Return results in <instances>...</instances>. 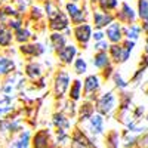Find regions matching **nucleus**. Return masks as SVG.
<instances>
[{"instance_id":"obj_1","label":"nucleus","mask_w":148,"mask_h":148,"mask_svg":"<svg viewBox=\"0 0 148 148\" xmlns=\"http://www.w3.org/2000/svg\"><path fill=\"white\" fill-rule=\"evenodd\" d=\"M116 102H117V99H116V95H114V92H105L99 99H98V102H96V110H98V114H101V116H108V114H111L114 111V108H116Z\"/></svg>"},{"instance_id":"obj_2","label":"nucleus","mask_w":148,"mask_h":148,"mask_svg":"<svg viewBox=\"0 0 148 148\" xmlns=\"http://www.w3.org/2000/svg\"><path fill=\"white\" fill-rule=\"evenodd\" d=\"M31 148H52L51 132L47 129L37 130L31 138Z\"/></svg>"},{"instance_id":"obj_3","label":"nucleus","mask_w":148,"mask_h":148,"mask_svg":"<svg viewBox=\"0 0 148 148\" xmlns=\"http://www.w3.org/2000/svg\"><path fill=\"white\" fill-rule=\"evenodd\" d=\"M116 18L119 19L120 24H126V25H130V24H136L138 19V14L133 10V8L127 3H123L119 14L116 15Z\"/></svg>"},{"instance_id":"obj_4","label":"nucleus","mask_w":148,"mask_h":148,"mask_svg":"<svg viewBox=\"0 0 148 148\" xmlns=\"http://www.w3.org/2000/svg\"><path fill=\"white\" fill-rule=\"evenodd\" d=\"M105 36H107V39L116 45V43H121L123 40H125V36H123V27H121V24L119 21H114V22H111L110 25L107 27V31H105Z\"/></svg>"},{"instance_id":"obj_5","label":"nucleus","mask_w":148,"mask_h":148,"mask_svg":"<svg viewBox=\"0 0 148 148\" xmlns=\"http://www.w3.org/2000/svg\"><path fill=\"white\" fill-rule=\"evenodd\" d=\"M70 144H71V148H96L95 144L80 129H76L73 132Z\"/></svg>"},{"instance_id":"obj_6","label":"nucleus","mask_w":148,"mask_h":148,"mask_svg":"<svg viewBox=\"0 0 148 148\" xmlns=\"http://www.w3.org/2000/svg\"><path fill=\"white\" fill-rule=\"evenodd\" d=\"M8 148H31V133H30V130H21L16 136H14L9 141Z\"/></svg>"},{"instance_id":"obj_7","label":"nucleus","mask_w":148,"mask_h":148,"mask_svg":"<svg viewBox=\"0 0 148 148\" xmlns=\"http://www.w3.org/2000/svg\"><path fill=\"white\" fill-rule=\"evenodd\" d=\"M130 56V52H127L121 43H116L110 46V58L114 61L116 64H123L126 62Z\"/></svg>"},{"instance_id":"obj_8","label":"nucleus","mask_w":148,"mask_h":148,"mask_svg":"<svg viewBox=\"0 0 148 148\" xmlns=\"http://www.w3.org/2000/svg\"><path fill=\"white\" fill-rule=\"evenodd\" d=\"M104 116L101 114H93L88 121V130L92 136H99L104 133Z\"/></svg>"},{"instance_id":"obj_9","label":"nucleus","mask_w":148,"mask_h":148,"mask_svg":"<svg viewBox=\"0 0 148 148\" xmlns=\"http://www.w3.org/2000/svg\"><path fill=\"white\" fill-rule=\"evenodd\" d=\"M68 83H70V76H68V73L67 71H59L58 73V76L55 77V84H53V88H55V95L56 96H64L65 90L68 89Z\"/></svg>"},{"instance_id":"obj_10","label":"nucleus","mask_w":148,"mask_h":148,"mask_svg":"<svg viewBox=\"0 0 148 148\" xmlns=\"http://www.w3.org/2000/svg\"><path fill=\"white\" fill-rule=\"evenodd\" d=\"M111 22H114V15H111L110 12L96 10L93 14V24H95V28H98V30L108 27Z\"/></svg>"},{"instance_id":"obj_11","label":"nucleus","mask_w":148,"mask_h":148,"mask_svg":"<svg viewBox=\"0 0 148 148\" xmlns=\"http://www.w3.org/2000/svg\"><path fill=\"white\" fill-rule=\"evenodd\" d=\"M77 53V49L76 46H64L61 51H58V58L59 61H62L64 64H71L74 61V56Z\"/></svg>"},{"instance_id":"obj_12","label":"nucleus","mask_w":148,"mask_h":148,"mask_svg":"<svg viewBox=\"0 0 148 148\" xmlns=\"http://www.w3.org/2000/svg\"><path fill=\"white\" fill-rule=\"evenodd\" d=\"M49 27L55 31H61V30H65L68 27V19L67 16L62 14V12H58L55 16L51 18V24H49Z\"/></svg>"},{"instance_id":"obj_13","label":"nucleus","mask_w":148,"mask_h":148,"mask_svg":"<svg viewBox=\"0 0 148 148\" xmlns=\"http://www.w3.org/2000/svg\"><path fill=\"white\" fill-rule=\"evenodd\" d=\"M142 30L139 24H130V25L123 27V36H125L126 40H132V42H136L139 39Z\"/></svg>"},{"instance_id":"obj_14","label":"nucleus","mask_w":148,"mask_h":148,"mask_svg":"<svg viewBox=\"0 0 148 148\" xmlns=\"http://www.w3.org/2000/svg\"><path fill=\"white\" fill-rule=\"evenodd\" d=\"M74 34H76V39L82 43L86 45L89 42V39L92 37V28L88 24H83V25H79L76 30H74Z\"/></svg>"},{"instance_id":"obj_15","label":"nucleus","mask_w":148,"mask_h":148,"mask_svg":"<svg viewBox=\"0 0 148 148\" xmlns=\"http://www.w3.org/2000/svg\"><path fill=\"white\" fill-rule=\"evenodd\" d=\"M101 86V82H99V77L98 76H88L84 80V93L88 95L89 98L92 96V93H95Z\"/></svg>"},{"instance_id":"obj_16","label":"nucleus","mask_w":148,"mask_h":148,"mask_svg":"<svg viewBox=\"0 0 148 148\" xmlns=\"http://www.w3.org/2000/svg\"><path fill=\"white\" fill-rule=\"evenodd\" d=\"M67 12H68V15L71 16V21L74 22V24H80V22H83V19H84V12L76 5V3H68L67 6Z\"/></svg>"},{"instance_id":"obj_17","label":"nucleus","mask_w":148,"mask_h":148,"mask_svg":"<svg viewBox=\"0 0 148 148\" xmlns=\"http://www.w3.org/2000/svg\"><path fill=\"white\" fill-rule=\"evenodd\" d=\"M52 121H53V126L56 129H61V130H68L70 126H71L68 117L64 116L62 113H55L53 117H52Z\"/></svg>"},{"instance_id":"obj_18","label":"nucleus","mask_w":148,"mask_h":148,"mask_svg":"<svg viewBox=\"0 0 148 148\" xmlns=\"http://www.w3.org/2000/svg\"><path fill=\"white\" fill-rule=\"evenodd\" d=\"M93 113H95V108L92 107V104L84 102L79 110V120L80 121H89V119L93 116Z\"/></svg>"},{"instance_id":"obj_19","label":"nucleus","mask_w":148,"mask_h":148,"mask_svg":"<svg viewBox=\"0 0 148 148\" xmlns=\"http://www.w3.org/2000/svg\"><path fill=\"white\" fill-rule=\"evenodd\" d=\"M93 65L99 70H104L110 65V56L107 55V52H98L93 58Z\"/></svg>"},{"instance_id":"obj_20","label":"nucleus","mask_w":148,"mask_h":148,"mask_svg":"<svg viewBox=\"0 0 148 148\" xmlns=\"http://www.w3.org/2000/svg\"><path fill=\"white\" fill-rule=\"evenodd\" d=\"M19 51L24 53V55H30V56H34V55H40L43 53V46L42 45H22Z\"/></svg>"},{"instance_id":"obj_21","label":"nucleus","mask_w":148,"mask_h":148,"mask_svg":"<svg viewBox=\"0 0 148 148\" xmlns=\"http://www.w3.org/2000/svg\"><path fill=\"white\" fill-rule=\"evenodd\" d=\"M14 68H15L14 61L6 56H0V76H6V74L12 73Z\"/></svg>"},{"instance_id":"obj_22","label":"nucleus","mask_w":148,"mask_h":148,"mask_svg":"<svg viewBox=\"0 0 148 148\" xmlns=\"http://www.w3.org/2000/svg\"><path fill=\"white\" fill-rule=\"evenodd\" d=\"M12 42V33L8 27L0 24V46H9Z\"/></svg>"},{"instance_id":"obj_23","label":"nucleus","mask_w":148,"mask_h":148,"mask_svg":"<svg viewBox=\"0 0 148 148\" xmlns=\"http://www.w3.org/2000/svg\"><path fill=\"white\" fill-rule=\"evenodd\" d=\"M138 18L141 19V22L148 21V0H138Z\"/></svg>"},{"instance_id":"obj_24","label":"nucleus","mask_w":148,"mask_h":148,"mask_svg":"<svg viewBox=\"0 0 148 148\" xmlns=\"http://www.w3.org/2000/svg\"><path fill=\"white\" fill-rule=\"evenodd\" d=\"M25 71H27V76H28L30 79H33V80L39 79V77L42 76V68H40L39 64H36V62L28 64V65L25 67Z\"/></svg>"},{"instance_id":"obj_25","label":"nucleus","mask_w":148,"mask_h":148,"mask_svg":"<svg viewBox=\"0 0 148 148\" xmlns=\"http://www.w3.org/2000/svg\"><path fill=\"white\" fill-rule=\"evenodd\" d=\"M105 145H107V148H119V145H120V136H119V133L116 130L110 132L107 135Z\"/></svg>"},{"instance_id":"obj_26","label":"nucleus","mask_w":148,"mask_h":148,"mask_svg":"<svg viewBox=\"0 0 148 148\" xmlns=\"http://www.w3.org/2000/svg\"><path fill=\"white\" fill-rule=\"evenodd\" d=\"M51 43H52V47H55L56 51H61L65 46V37L59 33H53L51 36Z\"/></svg>"},{"instance_id":"obj_27","label":"nucleus","mask_w":148,"mask_h":148,"mask_svg":"<svg viewBox=\"0 0 148 148\" xmlns=\"http://www.w3.org/2000/svg\"><path fill=\"white\" fill-rule=\"evenodd\" d=\"M82 95V82L80 80H74L71 88H70V99L77 101Z\"/></svg>"},{"instance_id":"obj_28","label":"nucleus","mask_w":148,"mask_h":148,"mask_svg":"<svg viewBox=\"0 0 148 148\" xmlns=\"http://www.w3.org/2000/svg\"><path fill=\"white\" fill-rule=\"evenodd\" d=\"M99 8L102 9V12H108V10H114L119 6V0H98Z\"/></svg>"},{"instance_id":"obj_29","label":"nucleus","mask_w":148,"mask_h":148,"mask_svg":"<svg viewBox=\"0 0 148 148\" xmlns=\"http://www.w3.org/2000/svg\"><path fill=\"white\" fill-rule=\"evenodd\" d=\"M132 93L129 92H123L120 95V110H130V104H132Z\"/></svg>"},{"instance_id":"obj_30","label":"nucleus","mask_w":148,"mask_h":148,"mask_svg":"<svg viewBox=\"0 0 148 148\" xmlns=\"http://www.w3.org/2000/svg\"><path fill=\"white\" fill-rule=\"evenodd\" d=\"M74 70H76L77 74H84L88 71V64H86V61L83 58H77L74 61Z\"/></svg>"},{"instance_id":"obj_31","label":"nucleus","mask_w":148,"mask_h":148,"mask_svg":"<svg viewBox=\"0 0 148 148\" xmlns=\"http://www.w3.org/2000/svg\"><path fill=\"white\" fill-rule=\"evenodd\" d=\"M113 82L116 84V88H119V89H126L127 84H129V82H126L125 79H123L120 73H114L113 74Z\"/></svg>"},{"instance_id":"obj_32","label":"nucleus","mask_w":148,"mask_h":148,"mask_svg":"<svg viewBox=\"0 0 148 148\" xmlns=\"http://www.w3.org/2000/svg\"><path fill=\"white\" fill-rule=\"evenodd\" d=\"M30 39V31L28 30H22V28H19L18 31H16V40L18 42H27Z\"/></svg>"},{"instance_id":"obj_33","label":"nucleus","mask_w":148,"mask_h":148,"mask_svg":"<svg viewBox=\"0 0 148 148\" xmlns=\"http://www.w3.org/2000/svg\"><path fill=\"white\" fill-rule=\"evenodd\" d=\"M132 116H133V119L135 120H139V119H142L144 116H145V108L142 107V105H138L136 108H135L133 111H132Z\"/></svg>"},{"instance_id":"obj_34","label":"nucleus","mask_w":148,"mask_h":148,"mask_svg":"<svg viewBox=\"0 0 148 148\" xmlns=\"http://www.w3.org/2000/svg\"><path fill=\"white\" fill-rule=\"evenodd\" d=\"M95 49L98 52H105L107 49H110V45L105 42V40H101V42H96V45H95Z\"/></svg>"},{"instance_id":"obj_35","label":"nucleus","mask_w":148,"mask_h":148,"mask_svg":"<svg viewBox=\"0 0 148 148\" xmlns=\"http://www.w3.org/2000/svg\"><path fill=\"white\" fill-rule=\"evenodd\" d=\"M144 73H145V68H138L136 73H135V74H133V77H132V83L139 82V80L142 79V76H144Z\"/></svg>"},{"instance_id":"obj_36","label":"nucleus","mask_w":148,"mask_h":148,"mask_svg":"<svg viewBox=\"0 0 148 148\" xmlns=\"http://www.w3.org/2000/svg\"><path fill=\"white\" fill-rule=\"evenodd\" d=\"M135 43H136V42H132V40H126V39L121 42L123 47H125L127 52H132V51H133V47H135Z\"/></svg>"},{"instance_id":"obj_37","label":"nucleus","mask_w":148,"mask_h":148,"mask_svg":"<svg viewBox=\"0 0 148 148\" xmlns=\"http://www.w3.org/2000/svg\"><path fill=\"white\" fill-rule=\"evenodd\" d=\"M104 36H105V34H104L101 30H96L95 34H92V37L95 39V42H101V40H104Z\"/></svg>"},{"instance_id":"obj_38","label":"nucleus","mask_w":148,"mask_h":148,"mask_svg":"<svg viewBox=\"0 0 148 148\" xmlns=\"http://www.w3.org/2000/svg\"><path fill=\"white\" fill-rule=\"evenodd\" d=\"M9 27L10 28H15V30H19L21 28V21L19 19H10L9 21Z\"/></svg>"},{"instance_id":"obj_39","label":"nucleus","mask_w":148,"mask_h":148,"mask_svg":"<svg viewBox=\"0 0 148 148\" xmlns=\"http://www.w3.org/2000/svg\"><path fill=\"white\" fill-rule=\"evenodd\" d=\"M139 68H148V55H145V53H144L142 61L139 62Z\"/></svg>"},{"instance_id":"obj_40","label":"nucleus","mask_w":148,"mask_h":148,"mask_svg":"<svg viewBox=\"0 0 148 148\" xmlns=\"http://www.w3.org/2000/svg\"><path fill=\"white\" fill-rule=\"evenodd\" d=\"M111 74H114L113 73V67H111V65H108L107 68H104V79H108Z\"/></svg>"},{"instance_id":"obj_41","label":"nucleus","mask_w":148,"mask_h":148,"mask_svg":"<svg viewBox=\"0 0 148 148\" xmlns=\"http://www.w3.org/2000/svg\"><path fill=\"white\" fill-rule=\"evenodd\" d=\"M141 30H142V33L145 36H148V21H145V22L141 24Z\"/></svg>"},{"instance_id":"obj_42","label":"nucleus","mask_w":148,"mask_h":148,"mask_svg":"<svg viewBox=\"0 0 148 148\" xmlns=\"http://www.w3.org/2000/svg\"><path fill=\"white\" fill-rule=\"evenodd\" d=\"M133 148H142V147L141 145H136V147H133Z\"/></svg>"},{"instance_id":"obj_43","label":"nucleus","mask_w":148,"mask_h":148,"mask_svg":"<svg viewBox=\"0 0 148 148\" xmlns=\"http://www.w3.org/2000/svg\"><path fill=\"white\" fill-rule=\"evenodd\" d=\"M145 119H147V120H148V114H147V116H145Z\"/></svg>"},{"instance_id":"obj_44","label":"nucleus","mask_w":148,"mask_h":148,"mask_svg":"<svg viewBox=\"0 0 148 148\" xmlns=\"http://www.w3.org/2000/svg\"><path fill=\"white\" fill-rule=\"evenodd\" d=\"M73 2H79V0H73Z\"/></svg>"}]
</instances>
